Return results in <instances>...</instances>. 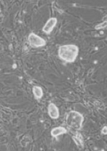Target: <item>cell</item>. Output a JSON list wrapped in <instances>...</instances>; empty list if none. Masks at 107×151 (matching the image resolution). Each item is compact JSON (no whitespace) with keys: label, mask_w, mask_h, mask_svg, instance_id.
<instances>
[{"label":"cell","mask_w":107,"mask_h":151,"mask_svg":"<svg viewBox=\"0 0 107 151\" xmlns=\"http://www.w3.org/2000/svg\"><path fill=\"white\" fill-rule=\"evenodd\" d=\"M79 51V47L76 45H65L59 47L58 54L59 57L63 61L73 63L78 57Z\"/></svg>","instance_id":"6da1fadb"},{"label":"cell","mask_w":107,"mask_h":151,"mask_svg":"<svg viewBox=\"0 0 107 151\" xmlns=\"http://www.w3.org/2000/svg\"><path fill=\"white\" fill-rule=\"evenodd\" d=\"M67 133V130L63 127H58L52 129L51 131V135L53 137H57L60 135Z\"/></svg>","instance_id":"8992f818"},{"label":"cell","mask_w":107,"mask_h":151,"mask_svg":"<svg viewBox=\"0 0 107 151\" xmlns=\"http://www.w3.org/2000/svg\"><path fill=\"white\" fill-rule=\"evenodd\" d=\"M107 23H106L105 24H100L99 25H98L96 27V29H102V28H105V27L106 26H105V24H107Z\"/></svg>","instance_id":"30bf717a"},{"label":"cell","mask_w":107,"mask_h":151,"mask_svg":"<svg viewBox=\"0 0 107 151\" xmlns=\"http://www.w3.org/2000/svg\"><path fill=\"white\" fill-rule=\"evenodd\" d=\"M73 140L76 143V145L79 147L80 148H82L84 146V141L81 134L78 133H76V135L73 136L72 137Z\"/></svg>","instance_id":"52a82bcc"},{"label":"cell","mask_w":107,"mask_h":151,"mask_svg":"<svg viewBox=\"0 0 107 151\" xmlns=\"http://www.w3.org/2000/svg\"><path fill=\"white\" fill-rule=\"evenodd\" d=\"M48 113L50 117L53 119H56L59 118V110L55 104L50 103L48 106Z\"/></svg>","instance_id":"5b68a950"},{"label":"cell","mask_w":107,"mask_h":151,"mask_svg":"<svg viewBox=\"0 0 107 151\" xmlns=\"http://www.w3.org/2000/svg\"><path fill=\"white\" fill-rule=\"evenodd\" d=\"M32 92L36 98L41 99L43 97V90L39 86H34L32 88Z\"/></svg>","instance_id":"ba28073f"},{"label":"cell","mask_w":107,"mask_h":151,"mask_svg":"<svg viewBox=\"0 0 107 151\" xmlns=\"http://www.w3.org/2000/svg\"><path fill=\"white\" fill-rule=\"evenodd\" d=\"M84 119V116L79 112L71 111L66 115V125L70 128L79 131L82 127Z\"/></svg>","instance_id":"7a4b0ae2"},{"label":"cell","mask_w":107,"mask_h":151,"mask_svg":"<svg viewBox=\"0 0 107 151\" xmlns=\"http://www.w3.org/2000/svg\"><path fill=\"white\" fill-rule=\"evenodd\" d=\"M101 133L103 134V135H107V126L104 127L101 130Z\"/></svg>","instance_id":"9c48e42d"},{"label":"cell","mask_w":107,"mask_h":151,"mask_svg":"<svg viewBox=\"0 0 107 151\" xmlns=\"http://www.w3.org/2000/svg\"><path fill=\"white\" fill-rule=\"evenodd\" d=\"M58 20L56 18H51L47 21L42 28V31L47 34H49L52 31L56 25Z\"/></svg>","instance_id":"277c9868"},{"label":"cell","mask_w":107,"mask_h":151,"mask_svg":"<svg viewBox=\"0 0 107 151\" xmlns=\"http://www.w3.org/2000/svg\"><path fill=\"white\" fill-rule=\"evenodd\" d=\"M28 40L30 44L35 48L42 47L46 44V41L44 39L34 33H30L29 35Z\"/></svg>","instance_id":"3957f363"}]
</instances>
